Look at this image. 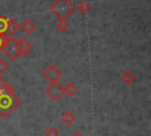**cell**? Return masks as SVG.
<instances>
[{
  "instance_id": "6da1fadb",
  "label": "cell",
  "mask_w": 151,
  "mask_h": 136,
  "mask_svg": "<svg viewBox=\"0 0 151 136\" xmlns=\"http://www.w3.org/2000/svg\"><path fill=\"white\" fill-rule=\"evenodd\" d=\"M20 104L21 99L15 91L9 93H0V116L4 118L8 117Z\"/></svg>"
},
{
  "instance_id": "7a4b0ae2",
  "label": "cell",
  "mask_w": 151,
  "mask_h": 136,
  "mask_svg": "<svg viewBox=\"0 0 151 136\" xmlns=\"http://www.w3.org/2000/svg\"><path fill=\"white\" fill-rule=\"evenodd\" d=\"M50 11L59 20H66L76 11V6L70 0H55L50 6Z\"/></svg>"
},
{
  "instance_id": "3957f363",
  "label": "cell",
  "mask_w": 151,
  "mask_h": 136,
  "mask_svg": "<svg viewBox=\"0 0 151 136\" xmlns=\"http://www.w3.org/2000/svg\"><path fill=\"white\" fill-rule=\"evenodd\" d=\"M2 51L9 58V60H12V61L17 60L20 57L19 51H18V39L14 35L7 37V39L5 41V45L2 47Z\"/></svg>"
},
{
  "instance_id": "277c9868",
  "label": "cell",
  "mask_w": 151,
  "mask_h": 136,
  "mask_svg": "<svg viewBox=\"0 0 151 136\" xmlns=\"http://www.w3.org/2000/svg\"><path fill=\"white\" fill-rule=\"evenodd\" d=\"M46 93L48 97H51V99L57 102L64 96V85H61L59 82H53L47 86Z\"/></svg>"
},
{
  "instance_id": "5b68a950",
  "label": "cell",
  "mask_w": 151,
  "mask_h": 136,
  "mask_svg": "<svg viewBox=\"0 0 151 136\" xmlns=\"http://www.w3.org/2000/svg\"><path fill=\"white\" fill-rule=\"evenodd\" d=\"M44 77L46 79H48L51 83L53 82H59V79L63 76V72L55 66V65H50L45 71H44Z\"/></svg>"
},
{
  "instance_id": "8992f818",
  "label": "cell",
  "mask_w": 151,
  "mask_h": 136,
  "mask_svg": "<svg viewBox=\"0 0 151 136\" xmlns=\"http://www.w3.org/2000/svg\"><path fill=\"white\" fill-rule=\"evenodd\" d=\"M18 51H19L20 56L26 57V56H28V53H31L33 51V44L31 41H28V39H26V38L18 39Z\"/></svg>"
},
{
  "instance_id": "52a82bcc",
  "label": "cell",
  "mask_w": 151,
  "mask_h": 136,
  "mask_svg": "<svg viewBox=\"0 0 151 136\" xmlns=\"http://www.w3.org/2000/svg\"><path fill=\"white\" fill-rule=\"evenodd\" d=\"M20 28L19 22L13 19V18H7V30H6V34H8V37L14 35V33Z\"/></svg>"
},
{
  "instance_id": "ba28073f",
  "label": "cell",
  "mask_w": 151,
  "mask_h": 136,
  "mask_svg": "<svg viewBox=\"0 0 151 136\" xmlns=\"http://www.w3.org/2000/svg\"><path fill=\"white\" fill-rule=\"evenodd\" d=\"M74 121H76V115L72 111L66 110L65 112H63V115H61V122L65 125H71Z\"/></svg>"
},
{
  "instance_id": "9c48e42d",
  "label": "cell",
  "mask_w": 151,
  "mask_h": 136,
  "mask_svg": "<svg viewBox=\"0 0 151 136\" xmlns=\"http://www.w3.org/2000/svg\"><path fill=\"white\" fill-rule=\"evenodd\" d=\"M20 28L22 30L24 33L29 34V33H32V32L35 30V25H34V22H33L31 19H26V20L20 25Z\"/></svg>"
},
{
  "instance_id": "30bf717a",
  "label": "cell",
  "mask_w": 151,
  "mask_h": 136,
  "mask_svg": "<svg viewBox=\"0 0 151 136\" xmlns=\"http://www.w3.org/2000/svg\"><path fill=\"white\" fill-rule=\"evenodd\" d=\"M122 80L125 83V84H132L134 80H136V76L133 75V72L131 71H126L122 75Z\"/></svg>"
},
{
  "instance_id": "8fae6325",
  "label": "cell",
  "mask_w": 151,
  "mask_h": 136,
  "mask_svg": "<svg viewBox=\"0 0 151 136\" xmlns=\"http://www.w3.org/2000/svg\"><path fill=\"white\" fill-rule=\"evenodd\" d=\"M77 91H78L77 86H76L73 83H71V82L67 83V84L64 86V93H67L68 96H73V95H76Z\"/></svg>"
},
{
  "instance_id": "7c38bea8",
  "label": "cell",
  "mask_w": 151,
  "mask_h": 136,
  "mask_svg": "<svg viewBox=\"0 0 151 136\" xmlns=\"http://www.w3.org/2000/svg\"><path fill=\"white\" fill-rule=\"evenodd\" d=\"M77 8L79 9V12H80V13L86 14L87 12H90L91 6H90V4H88L87 1H80V4L78 5V7H77Z\"/></svg>"
},
{
  "instance_id": "4fadbf2b",
  "label": "cell",
  "mask_w": 151,
  "mask_h": 136,
  "mask_svg": "<svg viewBox=\"0 0 151 136\" xmlns=\"http://www.w3.org/2000/svg\"><path fill=\"white\" fill-rule=\"evenodd\" d=\"M7 30V18L0 15V35H5Z\"/></svg>"
},
{
  "instance_id": "5bb4252c",
  "label": "cell",
  "mask_w": 151,
  "mask_h": 136,
  "mask_svg": "<svg viewBox=\"0 0 151 136\" xmlns=\"http://www.w3.org/2000/svg\"><path fill=\"white\" fill-rule=\"evenodd\" d=\"M55 27H57V30H58L59 32L64 33V32H66V31H67V28H68V24H67V21H66V20H59V21L57 22Z\"/></svg>"
},
{
  "instance_id": "9a60e30c",
  "label": "cell",
  "mask_w": 151,
  "mask_h": 136,
  "mask_svg": "<svg viewBox=\"0 0 151 136\" xmlns=\"http://www.w3.org/2000/svg\"><path fill=\"white\" fill-rule=\"evenodd\" d=\"M45 136H60V134H59V131H58L54 127H51V128H48V129L46 130Z\"/></svg>"
},
{
  "instance_id": "2e32d148",
  "label": "cell",
  "mask_w": 151,
  "mask_h": 136,
  "mask_svg": "<svg viewBox=\"0 0 151 136\" xmlns=\"http://www.w3.org/2000/svg\"><path fill=\"white\" fill-rule=\"evenodd\" d=\"M7 69H8V64H7V61L0 58V75L5 73V72L7 71Z\"/></svg>"
},
{
  "instance_id": "e0dca14e",
  "label": "cell",
  "mask_w": 151,
  "mask_h": 136,
  "mask_svg": "<svg viewBox=\"0 0 151 136\" xmlns=\"http://www.w3.org/2000/svg\"><path fill=\"white\" fill-rule=\"evenodd\" d=\"M6 39H7V35H6V34H5V35H0V51H2V47H4V45H5Z\"/></svg>"
},
{
  "instance_id": "ac0fdd59",
  "label": "cell",
  "mask_w": 151,
  "mask_h": 136,
  "mask_svg": "<svg viewBox=\"0 0 151 136\" xmlns=\"http://www.w3.org/2000/svg\"><path fill=\"white\" fill-rule=\"evenodd\" d=\"M72 136H84V135H83V132H80V131H76Z\"/></svg>"
}]
</instances>
